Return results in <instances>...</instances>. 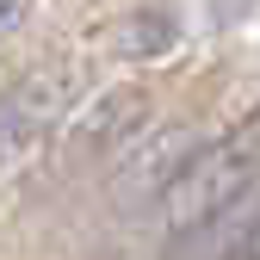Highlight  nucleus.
Here are the masks:
<instances>
[{"instance_id": "f03ea898", "label": "nucleus", "mask_w": 260, "mask_h": 260, "mask_svg": "<svg viewBox=\"0 0 260 260\" xmlns=\"http://www.w3.org/2000/svg\"><path fill=\"white\" fill-rule=\"evenodd\" d=\"M75 100H81V69L75 62H44V69L0 87V174L19 168L31 149H44L62 130V118L75 112Z\"/></svg>"}, {"instance_id": "39448f33", "label": "nucleus", "mask_w": 260, "mask_h": 260, "mask_svg": "<svg viewBox=\"0 0 260 260\" xmlns=\"http://www.w3.org/2000/svg\"><path fill=\"white\" fill-rule=\"evenodd\" d=\"M25 13H31V0H0V38H7V31H19Z\"/></svg>"}, {"instance_id": "f257e3e1", "label": "nucleus", "mask_w": 260, "mask_h": 260, "mask_svg": "<svg viewBox=\"0 0 260 260\" xmlns=\"http://www.w3.org/2000/svg\"><path fill=\"white\" fill-rule=\"evenodd\" d=\"M260 186V112H248L242 124H230L223 137H211L205 149H192L168 192H161V217H168V242H186L223 223L230 211L248 205V192Z\"/></svg>"}, {"instance_id": "20e7f679", "label": "nucleus", "mask_w": 260, "mask_h": 260, "mask_svg": "<svg viewBox=\"0 0 260 260\" xmlns=\"http://www.w3.org/2000/svg\"><path fill=\"white\" fill-rule=\"evenodd\" d=\"M230 260H260V211L248 217V230L236 236V248H230Z\"/></svg>"}, {"instance_id": "7ed1b4c3", "label": "nucleus", "mask_w": 260, "mask_h": 260, "mask_svg": "<svg viewBox=\"0 0 260 260\" xmlns=\"http://www.w3.org/2000/svg\"><path fill=\"white\" fill-rule=\"evenodd\" d=\"M143 124V93H106V100H93L87 118L75 124V155L81 161H112L118 149H130V137H137Z\"/></svg>"}]
</instances>
